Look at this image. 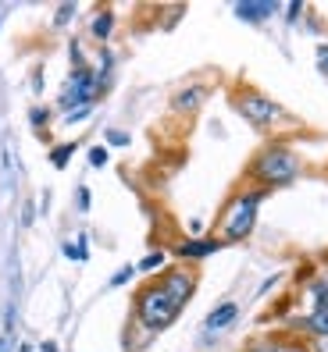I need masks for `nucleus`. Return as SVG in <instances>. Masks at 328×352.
I'll return each mask as SVG.
<instances>
[{"instance_id": "1", "label": "nucleus", "mask_w": 328, "mask_h": 352, "mask_svg": "<svg viewBox=\"0 0 328 352\" xmlns=\"http://www.w3.org/2000/svg\"><path fill=\"white\" fill-rule=\"evenodd\" d=\"M264 199H268V192L257 189V185L239 189L229 203H225V210L218 217V242L221 245H232V242L250 239L254 228H257V214H260V203Z\"/></svg>"}, {"instance_id": "2", "label": "nucleus", "mask_w": 328, "mask_h": 352, "mask_svg": "<svg viewBox=\"0 0 328 352\" xmlns=\"http://www.w3.org/2000/svg\"><path fill=\"white\" fill-rule=\"evenodd\" d=\"M300 171H303V164L285 142H268V146L250 160V171L246 175H250V182L257 185V189L271 192V189H282V185L296 182Z\"/></svg>"}, {"instance_id": "3", "label": "nucleus", "mask_w": 328, "mask_h": 352, "mask_svg": "<svg viewBox=\"0 0 328 352\" xmlns=\"http://www.w3.org/2000/svg\"><path fill=\"white\" fill-rule=\"evenodd\" d=\"M232 103H236V114H243V121L254 125L257 132H271V129H278V125L289 121V114H285L282 103H275L271 96H264L260 89H239Z\"/></svg>"}, {"instance_id": "4", "label": "nucleus", "mask_w": 328, "mask_h": 352, "mask_svg": "<svg viewBox=\"0 0 328 352\" xmlns=\"http://www.w3.org/2000/svg\"><path fill=\"white\" fill-rule=\"evenodd\" d=\"M182 309L164 296L161 285H147L143 292L136 296V320L143 331H150V335H161V331H168L175 324V317Z\"/></svg>"}, {"instance_id": "5", "label": "nucleus", "mask_w": 328, "mask_h": 352, "mask_svg": "<svg viewBox=\"0 0 328 352\" xmlns=\"http://www.w3.org/2000/svg\"><path fill=\"white\" fill-rule=\"evenodd\" d=\"M86 103H96V75L93 68H75L65 82V89L57 96V107L61 111H72V107H86Z\"/></svg>"}, {"instance_id": "6", "label": "nucleus", "mask_w": 328, "mask_h": 352, "mask_svg": "<svg viewBox=\"0 0 328 352\" xmlns=\"http://www.w3.org/2000/svg\"><path fill=\"white\" fill-rule=\"evenodd\" d=\"M161 288H164V296H168V299L182 309V306L196 296V274L189 271V267H172V271L164 274Z\"/></svg>"}, {"instance_id": "7", "label": "nucleus", "mask_w": 328, "mask_h": 352, "mask_svg": "<svg viewBox=\"0 0 328 352\" xmlns=\"http://www.w3.org/2000/svg\"><path fill=\"white\" fill-rule=\"evenodd\" d=\"M236 320H239V302H232V299L218 302L211 314L203 317V338H200V345H214V335H225L229 327H236Z\"/></svg>"}, {"instance_id": "8", "label": "nucleus", "mask_w": 328, "mask_h": 352, "mask_svg": "<svg viewBox=\"0 0 328 352\" xmlns=\"http://www.w3.org/2000/svg\"><path fill=\"white\" fill-rule=\"evenodd\" d=\"M218 250H221V242H218V239H207V235H203V239H186V242H182L178 250H175V256H178L182 263H200V260L214 256Z\"/></svg>"}, {"instance_id": "9", "label": "nucleus", "mask_w": 328, "mask_h": 352, "mask_svg": "<svg viewBox=\"0 0 328 352\" xmlns=\"http://www.w3.org/2000/svg\"><path fill=\"white\" fill-rule=\"evenodd\" d=\"M207 100V86L203 82H193V86H182L175 96H172V111L175 114H196Z\"/></svg>"}, {"instance_id": "10", "label": "nucleus", "mask_w": 328, "mask_h": 352, "mask_svg": "<svg viewBox=\"0 0 328 352\" xmlns=\"http://www.w3.org/2000/svg\"><path fill=\"white\" fill-rule=\"evenodd\" d=\"M271 14H278L275 0H239V4H236V18H243V22H250V25L268 22Z\"/></svg>"}, {"instance_id": "11", "label": "nucleus", "mask_w": 328, "mask_h": 352, "mask_svg": "<svg viewBox=\"0 0 328 352\" xmlns=\"http://www.w3.org/2000/svg\"><path fill=\"white\" fill-rule=\"evenodd\" d=\"M289 324L296 331H303L307 338H328V314H321V309H311V314H303V317H293Z\"/></svg>"}, {"instance_id": "12", "label": "nucleus", "mask_w": 328, "mask_h": 352, "mask_svg": "<svg viewBox=\"0 0 328 352\" xmlns=\"http://www.w3.org/2000/svg\"><path fill=\"white\" fill-rule=\"evenodd\" d=\"M90 36L96 39V43H107V39L114 36V11L111 8H100L93 14V22H90Z\"/></svg>"}, {"instance_id": "13", "label": "nucleus", "mask_w": 328, "mask_h": 352, "mask_svg": "<svg viewBox=\"0 0 328 352\" xmlns=\"http://www.w3.org/2000/svg\"><path fill=\"white\" fill-rule=\"evenodd\" d=\"M246 352H307V345L285 342V338H257L246 345Z\"/></svg>"}, {"instance_id": "14", "label": "nucleus", "mask_w": 328, "mask_h": 352, "mask_svg": "<svg viewBox=\"0 0 328 352\" xmlns=\"http://www.w3.org/2000/svg\"><path fill=\"white\" fill-rule=\"evenodd\" d=\"M161 267H168V253H164V250H150L147 256L136 263V274H154V271H161Z\"/></svg>"}, {"instance_id": "15", "label": "nucleus", "mask_w": 328, "mask_h": 352, "mask_svg": "<svg viewBox=\"0 0 328 352\" xmlns=\"http://www.w3.org/2000/svg\"><path fill=\"white\" fill-rule=\"evenodd\" d=\"M307 296H311L314 309H321V314H328V278H314L311 285H307Z\"/></svg>"}, {"instance_id": "16", "label": "nucleus", "mask_w": 328, "mask_h": 352, "mask_svg": "<svg viewBox=\"0 0 328 352\" xmlns=\"http://www.w3.org/2000/svg\"><path fill=\"white\" fill-rule=\"evenodd\" d=\"M79 150V142H57V146L50 150V164L57 171H65L68 168V160H72V153Z\"/></svg>"}, {"instance_id": "17", "label": "nucleus", "mask_w": 328, "mask_h": 352, "mask_svg": "<svg viewBox=\"0 0 328 352\" xmlns=\"http://www.w3.org/2000/svg\"><path fill=\"white\" fill-rule=\"evenodd\" d=\"M50 121H54V111H50V107H43V103L29 111V125H32V129H39V132H43V129L50 125Z\"/></svg>"}, {"instance_id": "18", "label": "nucleus", "mask_w": 328, "mask_h": 352, "mask_svg": "<svg viewBox=\"0 0 328 352\" xmlns=\"http://www.w3.org/2000/svg\"><path fill=\"white\" fill-rule=\"evenodd\" d=\"M75 11H79V4L75 0H65V4H61L57 11H54V29H65L72 18H75Z\"/></svg>"}, {"instance_id": "19", "label": "nucleus", "mask_w": 328, "mask_h": 352, "mask_svg": "<svg viewBox=\"0 0 328 352\" xmlns=\"http://www.w3.org/2000/svg\"><path fill=\"white\" fill-rule=\"evenodd\" d=\"M132 278H136V267H132V263H125V267H118V271L111 274V281H107V285H111V288H121V285H129Z\"/></svg>"}, {"instance_id": "20", "label": "nucleus", "mask_w": 328, "mask_h": 352, "mask_svg": "<svg viewBox=\"0 0 328 352\" xmlns=\"http://www.w3.org/2000/svg\"><path fill=\"white\" fill-rule=\"evenodd\" d=\"M93 114V103H86V107H72V111H65V118H61V121H65V125H79V121H86Z\"/></svg>"}, {"instance_id": "21", "label": "nucleus", "mask_w": 328, "mask_h": 352, "mask_svg": "<svg viewBox=\"0 0 328 352\" xmlns=\"http://www.w3.org/2000/svg\"><path fill=\"white\" fill-rule=\"evenodd\" d=\"M68 60H72V72H75V68H86V54H82L79 39H72V43H68Z\"/></svg>"}, {"instance_id": "22", "label": "nucleus", "mask_w": 328, "mask_h": 352, "mask_svg": "<svg viewBox=\"0 0 328 352\" xmlns=\"http://www.w3.org/2000/svg\"><path fill=\"white\" fill-rule=\"evenodd\" d=\"M107 160H111L107 146H93L90 150V168H107Z\"/></svg>"}, {"instance_id": "23", "label": "nucleus", "mask_w": 328, "mask_h": 352, "mask_svg": "<svg viewBox=\"0 0 328 352\" xmlns=\"http://www.w3.org/2000/svg\"><path fill=\"white\" fill-rule=\"evenodd\" d=\"M107 146H129V142H132V135L129 132H121V129H107Z\"/></svg>"}, {"instance_id": "24", "label": "nucleus", "mask_w": 328, "mask_h": 352, "mask_svg": "<svg viewBox=\"0 0 328 352\" xmlns=\"http://www.w3.org/2000/svg\"><path fill=\"white\" fill-rule=\"evenodd\" d=\"M75 206H79V214H90L93 199H90V189H86V185H79V189H75Z\"/></svg>"}, {"instance_id": "25", "label": "nucleus", "mask_w": 328, "mask_h": 352, "mask_svg": "<svg viewBox=\"0 0 328 352\" xmlns=\"http://www.w3.org/2000/svg\"><path fill=\"white\" fill-rule=\"evenodd\" d=\"M61 253H65L72 263H86V260H90L86 253H79V245H75V242H65V245H61Z\"/></svg>"}, {"instance_id": "26", "label": "nucleus", "mask_w": 328, "mask_h": 352, "mask_svg": "<svg viewBox=\"0 0 328 352\" xmlns=\"http://www.w3.org/2000/svg\"><path fill=\"white\" fill-rule=\"evenodd\" d=\"M303 11H307V8H303V0H293V4L285 8V22H296V18H300Z\"/></svg>"}, {"instance_id": "27", "label": "nucleus", "mask_w": 328, "mask_h": 352, "mask_svg": "<svg viewBox=\"0 0 328 352\" xmlns=\"http://www.w3.org/2000/svg\"><path fill=\"white\" fill-rule=\"evenodd\" d=\"M318 72H321V75H328V43H321V47H318Z\"/></svg>"}, {"instance_id": "28", "label": "nucleus", "mask_w": 328, "mask_h": 352, "mask_svg": "<svg viewBox=\"0 0 328 352\" xmlns=\"http://www.w3.org/2000/svg\"><path fill=\"white\" fill-rule=\"evenodd\" d=\"M186 228H189V239H203V232H207V228H203V221H200V217H193V221H189Z\"/></svg>"}, {"instance_id": "29", "label": "nucleus", "mask_w": 328, "mask_h": 352, "mask_svg": "<svg viewBox=\"0 0 328 352\" xmlns=\"http://www.w3.org/2000/svg\"><path fill=\"white\" fill-rule=\"evenodd\" d=\"M307 352H328V338H311L307 342Z\"/></svg>"}, {"instance_id": "30", "label": "nucleus", "mask_w": 328, "mask_h": 352, "mask_svg": "<svg viewBox=\"0 0 328 352\" xmlns=\"http://www.w3.org/2000/svg\"><path fill=\"white\" fill-rule=\"evenodd\" d=\"M32 93H43V68L32 72Z\"/></svg>"}, {"instance_id": "31", "label": "nucleus", "mask_w": 328, "mask_h": 352, "mask_svg": "<svg viewBox=\"0 0 328 352\" xmlns=\"http://www.w3.org/2000/svg\"><path fill=\"white\" fill-rule=\"evenodd\" d=\"M275 285H278V274H275V278H268V281H264L257 296H268V292H271V288H275Z\"/></svg>"}, {"instance_id": "32", "label": "nucleus", "mask_w": 328, "mask_h": 352, "mask_svg": "<svg viewBox=\"0 0 328 352\" xmlns=\"http://www.w3.org/2000/svg\"><path fill=\"white\" fill-rule=\"evenodd\" d=\"M0 352H14V345H11L8 335H0Z\"/></svg>"}, {"instance_id": "33", "label": "nucleus", "mask_w": 328, "mask_h": 352, "mask_svg": "<svg viewBox=\"0 0 328 352\" xmlns=\"http://www.w3.org/2000/svg\"><path fill=\"white\" fill-rule=\"evenodd\" d=\"M39 352H57V342H43V345H39Z\"/></svg>"}, {"instance_id": "34", "label": "nucleus", "mask_w": 328, "mask_h": 352, "mask_svg": "<svg viewBox=\"0 0 328 352\" xmlns=\"http://www.w3.org/2000/svg\"><path fill=\"white\" fill-rule=\"evenodd\" d=\"M14 352H32V345H18Z\"/></svg>"}, {"instance_id": "35", "label": "nucleus", "mask_w": 328, "mask_h": 352, "mask_svg": "<svg viewBox=\"0 0 328 352\" xmlns=\"http://www.w3.org/2000/svg\"><path fill=\"white\" fill-rule=\"evenodd\" d=\"M0 18H4V8H0Z\"/></svg>"}]
</instances>
